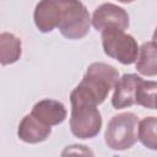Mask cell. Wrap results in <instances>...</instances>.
<instances>
[{
	"label": "cell",
	"instance_id": "cell-10",
	"mask_svg": "<svg viewBox=\"0 0 157 157\" xmlns=\"http://www.w3.org/2000/svg\"><path fill=\"white\" fill-rule=\"evenodd\" d=\"M136 70L145 76L157 75V49L155 40L145 42L141 47H139Z\"/></svg>",
	"mask_w": 157,
	"mask_h": 157
},
{
	"label": "cell",
	"instance_id": "cell-7",
	"mask_svg": "<svg viewBox=\"0 0 157 157\" xmlns=\"http://www.w3.org/2000/svg\"><path fill=\"white\" fill-rule=\"evenodd\" d=\"M141 77L136 74H125L119 77L114 85L112 105L114 109H123L135 104V93Z\"/></svg>",
	"mask_w": 157,
	"mask_h": 157
},
{
	"label": "cell",
	"instance_id": "cell-12",
	"mask_svg": "<svg viewBox=\"0 0 157 157\" xmlns=\"http://www.w3.org/2000/svg\"><path fill=\"white\" fill-rule=\"evenodd\" d=\"M156 129H157V118L156 117H146L142 120H139L137 139L145 147H147L150 150L157 148Z\"/></svg>",
	"mask_w": 157,
	"mask_h": 157
},
{
	"label": "cell",
	"instance_id": "cell-1",
	"mask_svg": "<svg viewBox=\"0 0 157 157\" xmlns=\"http://www.w3.org/2000/svg\"><path fill=\"white\" fill-rule=\"evenodd\" d=\"M70 130L78 139H93L102 128V117L97 104L75 87L70 93Z\"/></svg>",
	"mask_w": 157,
	"mask_h": 157
},
{
	"label": "cell",
	"instance_id": "cell-2",
	"mask_svg": "<svg viewBox=\"0 0 157 157\" xmlns=\"http://www.w3.org/2000/svg\"><path fill=\"white\" fill-rule=\"evenodd\" d=\"M119 78V71L105 63H92L76 86L97 105L102 104Z\"/></svg>",
	"mask_w": 157,
	"mask_h": 157
},
{
	"label": "cell",
	"instance_id": "cell-13",
	"mask_svg": "<svg viewBox=\"0 0 157 157\" xmlns=\"http://www.w3.org/2000/svg\"><path fill=\"white\" fill-rule=\"evenodd\" d=\"M156 81H146L141 78L135 93V104L148 109H156Z\"/></svg>",
	"mask_w": 157,
	"mask_h": 157
},
{
	"label": "cell",
	"instance_id": "cell-5",
	"mask_svg": "<svg viewBox=\"0 0 157 157\" xmlns=\"http://www.w3.org/2000/svg\"><path fill=\"white\" fill-rule=\"evenodd\" d=\"M101 38L103 50L109 58L124 65H130L136 61L139 44L131 34L121 29H104L102 31Z\"/></svg>",
	"mask_w": 157,
	"mask_h": 157
},
{
	"label": "cell",
	"instance_id": "cell-4",
	"mask_svg": "<svg viewBox=\"0 0 157 157\" xmlns=\"http://www.w3.org/2000/svg\"><path fill=\"white\" fill-rule=\"evenodd\" d=\"M139 118L134 113L125 112L114 115L105 129L104 141L107 146L115 151H124L137 141Z\"/></svg>",
	"mask_w": 157,
	"mask_h": 157
},
{
	"label": "cell",
	"instance_id": "cell-11",
	"mask_svg": "<svg viewBox=\"0 0 157 157\" xmlns=\"http://www.w3.org/2000/svg\"><path fill=\"white\" fill-rule=\"evenodd\" d=\"M21 54V39L9 32L0 33V65H11L16 63Z\"/></svg>",
	"mask_w": 157,
	"mask_h": 157
},
{
	"label": "cell",
	"instance_id": "cell-8",
	"mask_svg": "<svg viewBox=\"0 0 157 157\" xmlns=\"http://www.w3.org/2000/svg\"><path fill=\"white\" fill-rule=\"evenodd\" d=\"M31 114L34 118H37L39 121L49 126L61 124L67 117L65 105L59 101L49 99V98L37 102L33 105Z\"/></svg>",
	"mask_w": 157,
	"mask_h": 157
},
{
	"label": "cell",
	"instance_id": "cell-9",
	"mask_svg": "<svg viewBox=\"0 0 157 157\" xmlns=\"http://www.w3.org/2000/svg\"><path fill=\"white\" fill-rule=\"evenodd\" d=\"M52 134V126L43 124L31 113L25 115L20 121L17 135L20 140L27 144H39L45 141Z\"/></svg>",
	"mask_w": 157,
	"mask_h": 157
},
{
	"label": "cell",
	"instance_id": "cell-6",
	"mask_svg": "<svg viewBox=\"0 0 157 157\" xmlns=\"http://www.w3.org/2000/svg\"><path fill=\"white\" fill-rule=\"evenodd\" d=\"M91 23L99 32L104 29L125 31L129 27V15L123 7L112 2H104L93 11Z\"/></svg>",
	"mask_w": 157,
	"mask_h": 157
},
{
	"label": "cell",
	"instance_id": "cell-3",
	"mask_svg": "<svg viewBox=\"0 0 157 157\" xmlns=\"http://www.w3.org/2000/svg\"><path fill=\"white\" fill-rule=\"evenodd\" d=\"M59 13L56 28L67 39L83 38L91 26L88 10L80 0H58Z\"/></svg>",
	"mask_w": 157,
	"mask_h": 157
},
{
	"label": "cell",
	"instance_id": "cell-14",
	"mask_svg": "<svg viewBox=\"0 0 157 157\" xmlns=\"http://www.w3.org/2000/svg\"><path fill=\"white\" fill-rule=\"evenodd\" d=\"M119 2H123V4H129V2H132L135 0H118Z\"/></svg>",
	"mask_w": 157,
	"mask_h": 157
}]
</instances>
